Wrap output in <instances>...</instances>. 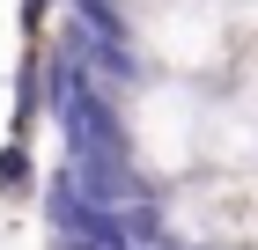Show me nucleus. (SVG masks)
<instances>
[{"instance_id":"1","label":"nucleus","mask_w":258,"mask_h":250,"mask_svg":"<svg viewBox=\"0 0 258 250\" xmlns=\"http://www.w3.org/2000/svg\"><path fill=\"white\" fill-rule=\"evenodd\" d=\"M96 22L148 74H177L199 89L229 81L258 44V0H103Z\"/></svg>"},{"instance_id":"2","label":"nucleus","mask_w":258,"mask_h":250,"mask_svg":"<svg viewBox=\"0 0 258 250\" xmlns=\"http://www.w3.org/2000/svg\"><path fill=\"white\" fill-rule=\"evenodd\" d=\"M155 235L192 250H258V162L251 170H192L162 184Z\"/></svg>"},{"instance_id":"3","label":"nucleus","mask_w":258,"mask_h":250,"mask_svg":"<svg viewBox=\"0 0 258 250\" xmlns=\"http://www.w3.org/2000/svg\"><path fill=\"white\" fill-rule=\"evenodd\" d=\"M37 192V162H30V140H0V199L15 206V199Z\"/></svg>"},{"instance_id":"4","label":"nucleus","mask_w":258,"mask_h":250,"mask_svg":"<svg viewBox=\"0 0 258 250\" xmlns=\"http://www.w3.org/2000/svg\"><path fill=\"white\" fill-rule=\"evenodd\" d=\"M59 0H15V22H22V37L37 44V30H44V15H52Z\"/></svg>"}]
</instances>
